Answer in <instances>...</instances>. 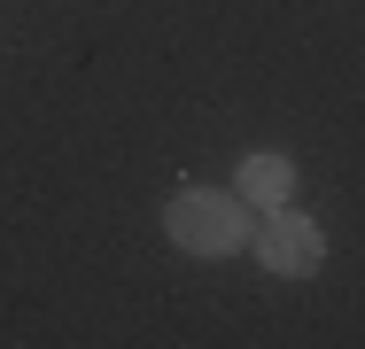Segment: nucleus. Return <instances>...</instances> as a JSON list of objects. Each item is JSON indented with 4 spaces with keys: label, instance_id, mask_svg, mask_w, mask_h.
<instances>
[{
    "label": "nucleus",
    "instance_id": "nucleus-1",
    "mask_svg": "<svg viewBox=\"0 0 365 349\" xmlns=\"http://www.w3.org/2000/svg\"><path fill=\"white\" fill-rule=\"evenodd\" d=\"M163 233L187 256H233L249 241V202L241 194H210V187H187V194H171V209H163Z\"/></svg>",
    "mask_w": 365,
    "mask_h": 349
},
{
    "label": "nucleus",
    "instance_id": "nucleus-2",
    "mask_svg": "<svg viewBox=\"0 0 365 349\" xmlns=\"http://www.w3.org/2000/svg\"><path fill=\"white\" fill-rule=\"evenodd\" d=\"M257 264L280 279H311L327 264V233L311 225V217H295V209H272L264 225H257Z\"/></svg>",
    "mask_w": 365,
    "mask_h": 349
},
{
    "label": "nucleus",
    "instance_id": "nucleus-3",
    "mask_svg": "<svg viewBox=\"0 0 365 349\" xmlns=\"http://www.w3.org/2000/svg\"><path fill=\"white\" fill-rule=\"evenodd\" d=\"M295 194V163L288 155H249L241 163V202L249 209H280Z\"/></svg>",
    "mask_w": 365,
    "mask_h": 349
}]
</instances>
